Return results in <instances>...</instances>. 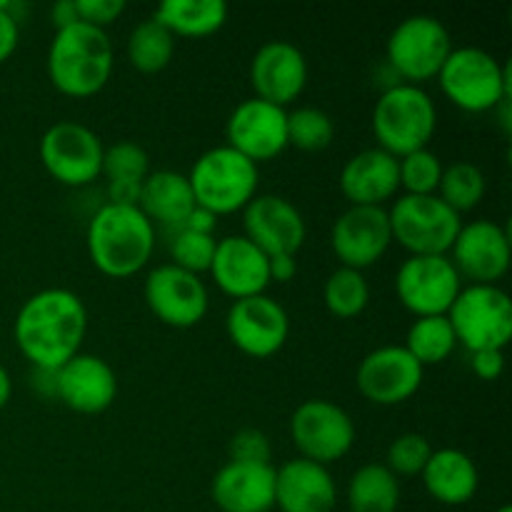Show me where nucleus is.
Listing matches in <instances>:
<instances>
[{
	"instance_id": "25",
	"label": "nucleus",
	"mask_w": 512,
	"mask_h": 512,
	"mask_svg": "<svg viewBox=\"0 0 512 512\" xmlns=\"http://www.w3.org/2000/svg\"><path fill=\"white\" fill-rule=\"evenodd\" d=\"M210 495L220 512H270L275 508V468L228 460L215 473Z\"/></svg>"
},
{
	"instance_id": "32",
	"label": "nucleus",
	"mask_w": 512,
	"mask_h": 512,
	"mask_svg": "<svg viewBox=\"0 0 512 512\" xmlns=\"http://www.w3.org/2000/svg\"><path fill=\"white\" fill-rule=\"evenodd\" d=\"M323 303L330 315L340 320H353L365 313L370 303V283L360 270L343 268L328 275L323 285Z\"/></svg>"
},
{
	"instance_id": "27",
	"label": "nucleus",
	"mask_w": 512,
	"mask_h": 512,
	"mask_svg": "<svg viewBox=\"0 0 512 512\" xmlns=\"http://www.w3.org/2000/svg\"><path fill=\"white\" fill-rule=\"evenodd\" d=\"M138 208L150 223L178 230L195 208L188 175L175 173V170H150V175L140 185Z\"/></svg>"
},
{
	"instance_id": "47",
	"label": "nucleus",
	"mask_w": 512,
	"mask_h": 512,
	"mask_svg": "<svg viewBox=\"0 0 512 512\" xmlns=\"http://www.w3.org/2000/svg\"><path fill=\"white\" fill-rule=\"evenodd\" d=\"M495 512H512V508H510V505H503V508H498Z\"/></svg>"
},
{
	"instance_id": "22",
	"label": "nucleus",
	"mask_w": 512,
	"mask_h": 512,
	"mask_svg": "<svg viewBox=\"0 0 512 512\" xmlns=\"http://www.w3.org/2000/svg\"><path fill=\"white\" fill-rule=\"evenodd\" d=\"M213 283L228 298L245 300L263 295L270 285V258L250 243L245 235H228L215 245L213 263H210Z\"/></svg>"
},
{
	"instance_id": "30",
	"label": "nucleus",
	"mask_w": 512,
	"mask_h": 512,
	"mask_svg": "<svg viewBox=\"0 0 512 512\" xmlns=\"http://www.w3.org/2000/svg\"><path fill=\"white\" fill-rule=\"evenodd\" d=\"M125 55H128V63L133 65L138 73H160V70L168 68L170 60H173L175 38L158 23V20L148 18L130 30L128 43H125Z\"/></svg>"
},
{
	"instance_id": "7",
	"label": "nucleus",
	"mask_w": 512,
	"mask_h": 512,
	"mask_svg": "<svg viewBox=\"0 0 512 512\" xmlns=\"http://www.w3.org/2000/svg\"><path fill=\"white\" fill-rule=\"evenodd\" d=\"M448 320L458 345L475 350H505L512 340V300L498 285H468L458 293Z\"/></svg>"
},
{
	"instance_id": "26",
	"label": "nucleus",
	"mask_w": 512,
	"mask_h": 512,
	"mask_svg": "<svg viewBox=\"0 0 512 512\" xmlns=\"http://www.w3.org/2000/svg\"><path fill=\"white\" fill-rule=\"evenodd\" d=\"M423 488L435 503L450 505H468L478 495L480 473L475 460L458 448L433 450L428 465L420 473Z\"/></svg>"
},
{
	"instance_id": "19",
	"label": "nucleus",
	"mask_w": 512,
	"mask_h": 512,
	"mask_svg": "<svg viewBox=\"0 0 512 512\" xmlns=\"http://www.w3.org/2000/svg\"><path fill=\"white\" fill-rule=\"evenodd\" d=\"M243 235L268 258L298 255L303 248L305 218L283 195H255L243 208Z\"/></svg>"
},
{
	"instance_id": "45",
	"label": "nucleus",
	"mask_w": 512,
	"mask_h": 512,
	"mask_svg": "<svg viewBox=\"0 0 512 512\" xmlns=\"http://www.w3.org/2000/svg\"><path fill=\"white\" fill-rule=\"evenodd\" d=\"M50 20H53L55 30H63L68 25L80 23L78 18V8H75V0H60L50 8Z\"/></svg>"
},
{
	"instance_id": "9",
	"label": "nucleus",
	"mask_w": 512,
	"mask_h": 512,
	"mask_svg": "<svg viewBox=\"0 0 512 512\" xmlns=\"http://www.w3.org/2000/svg\"><path fill=\"white\" fill-rule=\"evenodd\" d=\"M393 243L410 255H448L463 218L438 195H400L388 210Z\"/></svg>"
},
{
	"instance_id": "42",
	"label": "nucleus",
	"mask_w": 512,
	"mask_h": 512,
	"mask_svg": "<svg viewBox=\"0 0 512 512\" xmlns=\"http://www.w3.org/2000/svg\"><path fill=\"white\" fill-rule=\"evenodd\" d=\"M470 368L485 383H493L505 370V350H475L470 353Z\"/></svg>"
},
{
	"instance_id": "29",
	"label": "nucleus",
	"mask_w": 512,
	"mask_h": 512,
	"mask_svg": "<svg viewBox=\"0 0 512 512\" xmlns=\"http://www.w3.org/2000/svg\"><path fill=\"white\" fill-rule=\"evenodd\" d=\"M350 512H398L400 480L383 463H368L348 483Z\"/></svg>"
},
{
	"instance_id": "24",
	"label": "nucleus",
	"mask_w": 512,
	"mask_h": 512,
	"mask_svg": "<svg viewBox=\"0 0 512 512\" xmlns=\"http://www.w3.org/2000/svg\"><path fill=\"white\" fill-rule=\"evenodd\" d=\"M398 190V158L385 153L383 148L360 150L340 170V193L350 205L385 208Z\"/></svg>"
},
{
	"instance_id": "39",
	"label": "nucleus",
	"mask_w": 512,
	"mask_h": 512,
	"mask_svg": "<svg viewBox=\"0 0 512 512\" xmlns=\"http://www.w3.org/2000/svg\"><path fill=\"white\" fill-rule=\"evenodd\" d=\"M228 455L233 463H248V465H273V445H270L268 435L258 428H243L230 438Z\"/></svg>"
},
{
	"instance_id": "17",
	"label": "nucleus",
	"mask_w": 512,
	"mask_h": 512,
	"mask_svg": "<svg viewBox=\"0 0 512 512\" xmlns=\"http://www.w3.org/2000/svg\"><path fill=\"white\" fill-rule=\"evenodd\" d=\"M448 258L460 278L473 280L470 285H498V280H503L510 270L508 230L485 218L463 223Z\"/></svg>"
},
{
	"instance_id": "13",
	"label": "nucleus",
	"mask_w": 512,
	"mask_h": 512,
	"mask_svg": "<svg viewBox=\"0 0 512 512\" xmlns=\"http://www.w3.org/2000/svg\"><path fill=\"white\" fill-rule=\"evenodd\" d=\"M143 300L160 323L175 330L195 328L210 308L208 285L203 278L173 263L150 270L143 283Z\"/></svg>"
},
{
	"instance_id": "46",
	"label": "nucleus",
	"mask_w": 512,
	"mask_h": 512,
	"mask_svg": "<svg viewBox=\"0 0 512 512\" xmlns=\"http://www.w3.org/2000/svg\"><path fill=\"white\" fill-rule=\"evenodd\" d=\"M10 398H13V380H10L8 370L0 365V410L10 403Z\"/></svg>"
},
{
	"instance_id": "6",
	"label": "nucleus",
	"mask_w": 512,
	"mask_h": 512,
	"mask_svg": "<svg viewBox=\"0 0 512 512\" xmlns=\"http://www.w3.org/2000/svg\"><path fill=\"white\" fill-rule=\"evenodd\" d=\"M195 205L213 215H230L243 210L258 195V165L250 163L228 145H218L200 155L188 175Z\"/></svg>"
},
{
	"instance_id": "1",
	"label": "nucleus",
	"mask_w": 512,
	"mask_h": 512,
	"mask_svg": "<svg viewBox=\"0 0 512 512\" xmlns=\"http://www.w3.org/2000/svg\"><path fill=\"white\" fill-rule=\"evenodd\" d=\"M88 333V308L68 288L33 293L15 315L13 338L23 358L35 370L55 373L80 353Z\"/></svg>"
},
{
	"instance_id": "18",
	"label": "nucleus",
	"mask_w": 512,
	"mask_h": 512,
	"mask_svg": "<svg viewBox=\"0 0 512 512\" xmlns=\"http://www.w3.org/2000/svg\"><path fill=\"white\" fill-rule=\"evenodd\" d=\"M393 245L388 208H365L350 205L338 215L330 230V248L343 268L363 273L365 268L383 260Z\"/></svg>"
},
{
	"instance_id": "28",
	"label": "nucleus",
	"mask_w": 512,
	"mask_h": 512,
	"mask_svg": "<svg viewBox=\"0 0 512 512\" xmlns=\"http://www.w3.org/2000/svg\"><path fill=\"white\" fill-rule=\"evenodd\" d=\"M173 38H208L228 20L223 0H165L153 15Z\"/></svg>"
},
{
	"instance_id": "5",
	"label": "nucleus",
	"mask_w": 512,
	"mask_h": 512,
	"mask_svg": "<svg viewBox=\"0 0 512 512\" xmlns=\"http://www.w3.org/2000/svg\"><path fill=\"white\" fill-rule=\"evenodd\" d=\"M440 90L465 113H493L510 98V70L493 53L473 45L450 50L438 73Z\"/></svg>"
},
{
	"instance_id": "23",
	"label": "nucleus",
	"mask_w": 512,
	"mask_h": 512,
	"mask_svg": "<svg viewBox=\"0 0 512 512\" xmlns=\"http://www.w3.org/2000/svg\"><path fill=\"white\" fill-rule=\"evenodd\" d=\"M338 488L325 465L295 458L275 468V508L280 512H333Z\"/></svg>"
},
{
	"instance_id": "41",
	"label": "nucleus",
	"mask_w": 512,
	"mask_h": 512,
	"mask_svg": "<svg viewBox=\"0 0 512 512\" xmlns=\"http://www.w3.org/2000/svg\"><path fill=\"white\" fill-rule=\"evenodd\" d=\"M18 5L0 0V65L8 63L20 43V20L15 13Z\"/></svg>"
},
{
	"instance_id": "11",
	"label": "nucleus",
	"mask_w": 512,
	"mask_h": 512,
	"mask_svg": "<svg viewBox=\"0 0 512 512\" xmlns=\"http://www.w3.org/2000/svg\"><path fill=\"white\" fill-rule=\"evenodd\" d=\"M290 438L300 458L328 468L353 450L355 423L340 405L330 400H305L290 418Z\"/></svg>"
},
{
	"instance_id": "2",
	"label": "nucleus",
	"mask_w": 512,
	"mask_h": 512,
	"mask_svg": "<svg viewBox=\"0 0 512 512\" xmlns=\"http://www.w3.org/2000/svg\"><path fill=\"white\" fill-rule=\"evenodd\" d=\"M90 263L113 280H125L148 268L155 250V228L138 205L105 203L90 218L85 233Z\"/></svg>"
},
{
	"instance_id": "36",
	"label": "nucleus",
	"mask_w": 512,
	"mask_h": 512,
	"mask_svg": "<svg viewBox=\"0 0 512 512\" xmlns=\"http://www.w3.org/2000/svg\"><path fill=\"white\" fill-rule=\"evenodd\" d=\"M443 168V160L428 148L403 155L398 158L400 190H405V195H435L443 178Z\"/></svg>"
},
{
	"instance_id": "38",
	"label": "nucleus",
	"mask_w": 512,
	"mask_h": 512,
	"mask_svg": "<svg viewBox=\"0 0 512 512\" xmlns=\"http://www.w3.org/2000/svg\"><path fill=\"white\" fill-rule=\"evenodd\" d=\"M215 245H218L215 235L178 228L173 233V240H170V258H173V265L188 270V273H208L215 255Z\"/></svg>"
},
{
	"instance_id": "4",
	"label": "nucleus",
	"mask_w": 512,
	"mask_h": 512,
	"mask_svg": "<svg viewBox=\"0 0 512 512\" xmlns=\"http://www.w3.org/2000/svg\"><path fill=\"white\" fill-rule=\"evenodd\" d=\"M438 130V108L428 90L410 83H393L380 93L373 108V135L378 148L403 158L428 148Z\"/></svg>"
},
{
	"instance_id": "3",
	"label": "nucleus",
	"mask_w": 512,
	"mask_h": 512,
	"mask_svg": "<svg viewBox=\"0 0 512 512\" xmlns=\"http://www.w3.org/2000/svg\"><path fill=\"white\" fill-rule=\"evenodd\" d=\"M45 68L58 93L73 100L93 98L113 78V43L105 30L73 23L63 30H55Z\"/></svg>"
},
{
	"instance_id": "43",
	"label": "nucleus",
	"mask_w": 512,
	"mask_h": 512,
	"mask_svg": "<svg viewBox=\"0 0 512 512\" xmlns=\"http://www.w3.org/2000/svg\"><path fill=\"white\" fill-rule=\"evenodd\" d=\"M298 275V255H273L270 258V283H290Z\"/></svg>"
},
{
	"instance_id": "34",
	"label": "nucleus",
	"mask_w": 512,
	"mask_h": 512,
	"mask_svg": "<svg viewBox=\"0 0 512 512\" xmlns=\"http://www.w3.org/2000/svg\"><path fill=\"white\" fill-rule=\"evenodd\" d=\"M335 138V123L325 110L303 105L288 110V145L303 153H320Z\"/></svg>"
},
{
	"instance_id": "33",
	"label": "nucleus",
	"mask_w": 512,
	"mask_h": 512,
	"mask_svg": "<svg viewBox=\"0 0 512 512\" xmlns=\"http://www.w3.org/2000/svg\"><path fill=\"white\" fill-rule=\"evenodd\" d=\"M485 190H488V183H485L483 170L478 165L468 163V160H458V163H450L443 168V178H440L438 193L435 195L448 208L463 215L483 203Z\"/></svg>"
},
{
	"instance_id": "20",
	"label": "nucleus",
	"mask_w": 512,
	"mask_h": 512,
	"mask_svg": "<svg viewBox=\"0 0 512 512\" xmlns=\"http://www.w3.org/2000/svg\"><path fill=\"white\" fill-rule=\"evenodd\" d=\"M250 85L258 100L288 110L308 85V60L288 40H270L250 60Z\"/></svg>"
},
{
	"instance_id": "35",
	"label": "nucleus",
	"mask_w": 512,
	"mask_h": 512,
	"mask_svg": "<svg viewBox=\"0 0 512 512\" xmlns=\"http://www.w3.org/2000/svg\"><path fill=\"white\" fill-rule=\"evenodd\" d=\"M103 175L108 185H143L150 175V155L133 140H120L105 148Z\"/></svg>"
},
{
	"instance_id": "40",
	"label": "nucleus",
	"mask_w": 512,
	"mask_h": 512,
	"mask_svg": "<svg viewBox=\"0 0 512 512\" xmlns=\"http://www.w3.org/2000/svg\"><path fill=\"white\" fill-rule=\"evenodd\" d=\"M75 8H78L80 23L93 25L98 30L113 25L125 13L123 0H75Z\"/></svg>"
},
{
	"instance_id": "14",
	"label": "nucleus",
	"mask_w": 512,
	"mask_h": 512,
	"mask_svg": "<svg viewBox=\"0 0 512 512\" xmlns=\"http://www.w3.org/2000/svg\"><path fill=\"white\" fill-rule=\"evenodd\" d=\"M225 333H228L230 343L248 358H273L288 343V310L265 293L233 300L228 315H225Z\"/></svg>"
},
{
	"instance_id": "15",
	"label": "nucleus",
	"mask_w": 512,
	"mask_h": 512,
	"mask_svg": "<svg viewBox=\"0 0 512 512\" xmlns=\"http://www.w3.org/2000/svg\"><path fill=\"white\" fill-rule=\"evenodd\" d=\"M225 140L250 163H268L288 148V110L258 98L243 100L225 123Z\"/></svg>"
},
{
	"instance_id": "44",
	"label": "nucleus",
	"mask_w": 512,
	"mask_h": 512,
	"mask_svg": "<svg viewBox=\"0 0 512 512\" xmlns=\"http://www.w3.org/2000/svg\"><path fill=\"white\" fill-rule=\"evenodd\" d=\"M215 225H218V215H213L210 210L200 208V205H195L193 210H190V215L185 218V223L180 225V228L185 230H193V233H203V235H213L215 233Z\"/></svg>"
},
{
	"instance_id": "37",
	"label": "nucleus",
	"mask_w": 512,
	"mask_h": 512,
	"mask_svg": "<svg viewBox=\"0 0 512 512\" xmlns=\"http://www.w3.org/2000/svg\"><path fill=\"white\" fill-rule=\"evenodd\" d=\"M430 455H433V445L425 435L403 433L390 443L383 465L395 478H413V475L423 473Z\"/></svg>"
},
{
	"instance_id": "10",
	"label": "nucleus",
	"mask_w": 512,
	"mask_h": 512,
	"mask_svg": "<svg viewBox=\"0 0 512 512\" xmlns=\"http://www.w3.org/2000/svg\"><path fill=\"white\" fill-rule=\"evenodd\" d=\"M105 145L93 128L60 120L43 133L38 145L45 173L68 188H85L103 175Z\"/></svg>"
},
{
	"instance_id": "12",
	"label": "nucleus",
	"mask_w": 512,
	"mask_h": 512,
	"mask_svg": "<svg viewBox=\"0 0 512 512\" xmlns=\"http://www.w3.org/2000/svg\"><path fill=\"white\" fill-rule=\"evenodd\" d=\"M460 290L463 278L448 255H408L395 275L400 305L415 318L448 315Z\"/></svg>"
},
{
	"instance_id": "16",
	"label": "nucleus",
	"mask_w": 512,
	"mask_h": 512,
	"mask_svg": "<svg viewBox=\"0 0 512 512\" xmlns=\"http://www.w3.org/2000/svg\"><path fill=\"white\" fill-rule=\"evenodd\" d=\"M425 368L403 348V345H383L360 360L355 385L368 403L400 405L413 398L423 385Z\"/></svg>"
},
{
	"instance_id": "8",
	"label": "nucleus",
	"mask_w": 512,
	"mask_h": 512,
	"mask_svg": "<svg viewBox=\"0 0 512 512\" xmlns=\"http://www.w3.org/2000/svg\"><path fill=\"white\" fill-rule=\"evenodd\" d=\"M453 50L448 28L433 15H410L400 20L385 43V63L400 83L420 85L438 78L440 68Z\"/></svg>"
},
{
	"instance_id": "21",
	"label": "nucleus",
	"mask_w": 512,
	"mask_h": 512,
	"mask_svg": "<svg viewBox=\"0 0 512 512\" xmlns=\"http://www.w3.org/2000/svg\"><path fill=\"white\" fill-rule=\"evenodd\" d=\"M55 398L80 415H100L118 398V375L100 355L78 353L55 370Z\"/></svg>"
},
{
	"instance_id": "31",
	"label": "nucleus",
	"mask_w": 512,
	"mask_h": 512,
	"mask_svg": "<svg viewBox=\"0 0 512 512\" xmlns=\"http://www.w3.org/2000/svg\"><path fill=\"white\" fill-rule=\"evenodd\" d=\"M403 348L408 350L423 368L445 363V360L453 355V350L458 348V340H455L453 325H450L448 315L415 318L408 335H405Z\"/></svg>"
}]
</instances>
